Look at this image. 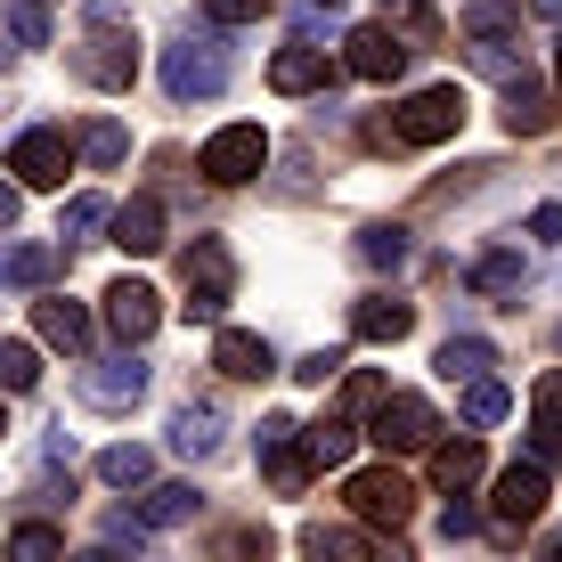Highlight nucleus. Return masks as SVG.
Wrapping results in <instances>:
<instances>
[{
  "instance_id": "3",
  "label": "nucleus",
  "mask_w": 562,
  "mask_h": 562,
  "mask_svg": "<svg viewBox=\"0 0 562 562\" xmlns=\"http://www.w3.org/2000/svg\"><path fill=\"white\" fill-rule=\"evenodd\" d=\"M180 278H188L180 318H188V326H221L228 294H237V254H228V237H196V245L180 254Z\"/></svg>"
},
{
  "instance_id": "34",
  "label": "nucleus",
  "mask_w": 562,
  "mask_h": 562,
  "mask_svg": "<svg viewBox=\"0 0 562 562\" xmlns=\"http://www.w3.org/2000/svg\"><path fill=\"white\" fill-rule=\"evenodd\" d=\"M9 554H16V562H49V554H66V530H49V521H16V530H9Z\"/></svg>"
},
{
  "instance_id": "24",
  "label": "nucleus",
  "mask_w": 562,
  "mask_h": 562,
  "mask_svg": "<svg viewBox=\"0 0 562 562\" xmlns=\"http://www.w3.org/2000/svg\"><path fill=\"white\" fill-rule=\"evenodd\" d=\"M432 481L440 490H473L481 481V440L464 432V440H432Z\"/></svg>"
},
{
  "instance_id": "1",
  "label": "nucleus",
  "mask_w": 562,
  "mask_h": 562,
  "mask_svg": "<svg viewBox=\"0 0 562 562\" xmlns=\"http://www.w3.org/2000/svg\"><path fill=\"white\" fill-rule=\"evenodd\" d=\"M74 74L99 90L139 82V33L123 25V9H82V42H74Z\"/></svg>"
},
{
  "instance_id": "13",
  "label": "nucleus",
  "mask_w": 562,
  "mask_h": 562,
  "mask_svg": "<svg viewBox=\"0 0 562 562\" xmlns=\"http://www.w3.org/2000/svg\"><path fill=\"white\" fill-rule=\"evenodd\" d=\"M106 326L123 342H147L155 326H164V302H155V285H139V278H114L106 285Z\"/></svg>"
},
{
  "instance_id": "37",
  "label": "nucleus",
  "mask_w": 562,
  "mask_h": 562,
  "mask_svg": "<svg viewBox=\"0 0 562 562\" xmlns=\"http://www.w3.org/2000/svg\"><path fill=\"white\" fill-rule=\"evenodd\" d=\"M269 9H278V0H204V16H212V25H261Z\"/></svg>"
},
{
  "instance_id": "18",
  "label": "nucleus",
  "mask_w": 562,
  "mask_h": 562,
  "mask_svg": "<svg viewBox=\"0 0 562 562\" xmlns=\"http://www.w3.org/2000/svg\"><path fill=\"white\" fill-rule=\"evenodd\" d=\"M416 326V302H400V294H367L351 302V342H400Z\"/></svg>"
},
{
  "instance_id": "38",
  "label": "nucleus",
  "mask_w": 562,
  "mask_h": 562,
  "mask_svg": "<svg viewBox=\"0 0 562 562\" xmlns=\"http://www.w3.org/2000/svg\"><path fill=\"white\" fill-rule=\"evenodd\" d=\"M123 547H131V554L147 547V521H139V514H106V554H123Z\"/></svg>"
},
{
  "instance_id": "30",
  "label": "nucleus",
  "mask_w": 562,
  "mask_h": 562,
  "mask_svg": "<svg viewBox=\"0 0 562 562\" xmlns=\"http://www.w3.org/2000/svg\"><path fill=\"white\" fill-rule=\"evenodd\" d=\"M359 261L367 269H400V261H408V228H400V221H367L359 228Z\"/></svg>"
},
{
  "instance_id": "7",
  "label": "nucleus",
  "mask_w": 562,
  "mask_h": 562,
  "mask_svg": "<svg viewBox=\"0 0 562 562\" xmlns=\"http://www.w3.org/2000/svg\"><path fill=\"white\" fill-rule=\"evenodd\" d=\"M342 506H351L367 530H400V521L416 514V481L400 473V464H359V473L342 481Z\"/></svg>"
},
{
  "instance_id": "33",
  "label": "nucleus",
  "mask_w": 562,
  "mask_h": 562,
  "mask_svg": "<svg viewBox=\"0 0 562 562\" xmlns=\"http://www.w3.org/2000/svg\"><path fill=\"white\" fill-rule=\"evenodd\" d=\"M521 25V0H473V9H464V33H473V42H497V33H514Z\"/></svg>"
},
{
  "instance_id": "20",
  "label": "nucleus",
  "mask_w": 562,
  "mask_h": 562,
  "mask_svg": "<svg viewBox=\"0 0 562 562\" xmlns=\"http://www.w3.org/2000/svg\"><path fill=\"white\" fill-rule=\"evenodd\" d=\"M221 432H228V424H221V408H212V400L171 408V449H180V457H212V449H221Z\"/></svg>"
},
{
  "instance_id": "4",
  "label": "nucleus",
  "mask_w": 562,
  "mask_h": 562,
  "mask_svg": "<svg viewBox=\"0 0 562 562\" xmlns=\"http://www.w3.org/2000/svg\"><path fill=\"white\" fill-rule=\"evenodd\" d=\"M457 131H464V90L432 82V90H416V99H400L375 139L383 147H440V139H457Z\"/></svg>"
},
{
  "instance_id": "27",
  "label": "nucleus",
  "mask_w": 562,
  "mask_h": 562,
  "mask_svg": "<svg viewBox=\"0 0 562 562\" xmlns=\"http://www.w3.org/2000/svg\"><path fill=\"white\" fill-rule=\"evenodd\" d=\"M440 375H449V383H473V375H490V367H497V351H490V342H481V335H449V342H440Z\"/></svg>"
},
{
  "instance_id": "47",
  "label": "nucleus",
  "mask_w": 562,
  "mask_h": 562,
  "mask_svg": "<svg viewBox=\"0 0 562 562\" xmlns=\"http://www.w3.org/2000/svg\"><path fill=\"white\" fill-rule=\"evenodd\" d=\"M554 90H562V42H554Z\"/></svg>"
},
{
  "instance_id": "44",
  "label": "nucleus",
  "mask_w": 562,
  "mask_h": 562,
  "mask_svg": "<svg viewBox=\"0 0 562 562\" xmlns=\"http://www.w3.org/2000/svg\"><path fill=\"white\" fill-rule=\"evenodd\" d=\"M530 237H547V245H562V204H538V212H530Z\"/></svg>"
},
{
  "instance_id": "25",
  "label": "nucleus",
  "mask_w": 562,
  "mask_h": 562,
  "mask_svg": "<svg viewBox=\"0 0 562 562\" xmlns=\"http://www.w3.org/2000/svg\"><path fill=\"white\" fill-rule=\"evenodd\" d=\"M57 261H66V245H9V254H0V278L9 285H49Z\"/></svg>"
},
{
  "instance_id": "40",
  "label": "nucleus",
  "mask_w": 562,
  "mask_h": 562,
  "mask_svg": "<svg viewBox=\"0 0 562 562\" xmlns=\"http://www.w3.org/2000/svg\"><path fill=\"white\" fill-rule=\"evenodd\" d=\"M335 375H342V351H310V359L294 367V383H310V392H326Z\"/></svg>"
},
{
  "instance_id": "49",
  "label": "nucleus",
  "mask_w": 562,
  "mask_h": 562,
  "mask_svg": "<svg viewBox=\"0 0 562 562\" xmlns=\"http://www.w3.org/2000/svg\"><path fill=\"white\" fill-rule=\"evenodd\" d=\"M318 9H351V0H318Z\"/></svg>"
},
{
  "instance_id": "41",
  "label": "nucleus",
  "mask_w": 562,
  "mask_h": 562,
  "mask_svg": "<svg viewBox=\"0 0 562 562\" xmlns=\"http://www.w3.org/2000/svg\"><path fill=\"white\" fill-rule=\"evenodd\" d=\"M440 538H473V506H464V490H449V506H440Z\"/></svg>"
},
{
  "instance_id": "36",
  "label": "nucleus",
  "mask_w": 562,
  "mask_h": 562,
  "mask_svg": "<svg viewBox=\"0 0 562 562\" xmlns=\"http://www.w3.org/2000/svg\"><path fill=\"white\" fill-rule=\"evenodd\" d=\"M9 33H16L25 49H42V42H49V0H9Z\"/></svg>"
},
{
  "instance_id": "12",
  "label": "nucleus",
  "mask_w": 562,
  "mask_h": 562,
  "mask_svg": "<svg viewBox=\"0 0 562 562\" xmlns=\"http://www.w3.org/2000/svg\"><path fill=\"white\" fill-rule=\"evenodd\" d=\"M400 66H408V49H400L383 25L342 33V74H359V82H400Z\"/></svg>"
},
{
  "instance_id": "15",
  "label": "nucleus",
  "mask_w": 562,
  "mask_h": 562,
  "mask_svg": "<svg viewBox=\"0 0 562 562\" xmlns=\"http://www.w3.org/2000/svg\"><path fill=\"white\" fill-rule=\"evenodd\" d=\"M212 367H221L228 383H261V375H278V351H269L261 335H245V326H221V335H212Z\"/></svg>"
},
{
  "instance_id": "35",
  "label": "nucleus",
  "mask_w": 562,
  "mask_h": 562,
  "mask_svg": "<svg viewBox=\"0 0 562 562\" xmlns=\"http://www.w3.org/2000/svg\"><path fill=\"white\" fill-rule=\"evenodd\" d=\"M473 285H481V294H521V254H481Z\"/></svg>"
},
{
  "instance_id": "43",
  "label": "nucleus",
  "mask_w": 562,
  "mask_h": 562,
  "mask_svg": "<svg viewBox=\"0 0 562 562\" xmlns=\"http://www.w3.org/2000/svg\"><path fill=\"white\" fill-rule=\"evenodd\" d=\"M530 457H538V464H554V457H562V424H547V416L530 424Z\"/></svg>"
},
{
  "instance_id": "11",
  "label": "nucleus",
  "mask_w": 562,
  "mask_h": 562,
  "mask_svg": "<svg viewBox=\"0 0 562 562\" xmlns=\"http://www.w3.org/2000/svg\"><path fill=\"white\" fill-rule=\"evenodd\" d=\"M269 90H285V99H310V90H335V66H326V42H285L269 57Z\"/></svg>"
},
{
  "instance_id": "28",
  "label": "nucleus",
  "mask_w": 562,
  "mask_h": 562,
  "mask_svg": "<svg viewBox=\"0 0 562 562\" xmlns=\"http://www.w3.org/2000/svg\"><path fill=\"white\" fill-rule=\"evenodd\" d=\"M74 155H82V164H99V171H114V164L131 155V131L99 114V123H82V131H74Z\"/></svg>"
},
{
  "instance_id": "6",
  "label": "nucleus",
  "mask_w": 562,
  "mask_h": 562,
  "mask_svg": "<svg viewBox=\"0 0 562 562\" xmlns=\"http://www.w3.org/2000/svg\"><path fill=\"white\" fill-rule=\"evenodd\" d=\"M74 392H82V408H99V416H131V408L147 400V359H139V342H123L114 359H82Z\"/></svg>"
},
{
  "instance_id": "22",
  "label": "nucleus",
  "mask_w": 562,
  "mask_h": 562,
  "mask_svg": "<svg viewBox=\"0 0 562 562\" xmlns=\"http://www.w3.org/2000/svg\"><path fill=\"white\" fill-rule=\"evenodd\" d=\"M302 554H342V562H359V554H392L400 562V538H359V530H326V521H310L302 530Z\"/></svg>"
},
{
  "instance_id": "26",
  "label": "nucleus",
  "mask_w": 562,
  "mask_h": 562,
  "mask_svg": "<svg viewBox=\"0 0 562 562\" xmlns=\"http://www.w3.org/2000/svg\"><path fill=\"white\" fill-rule=\"evenodd\" d=\"M99 481H106V490H147V481H155V457L139 449V440H114V449L99 457Z\"/></svg>"
},
{
  "instance_id": "48",
  "label": "nucleus",
  "mask_w": 562,
  "mask_h": 562,
  "mask_svg": "<svg viewBox=\"0 0 562 562\" xmlns=\"http://www.w3.org/2000/svg\"><path fill=\"white\" fill-rule=\"evenodd\" d=\"M547 554H554V562H562V538H547Z\"/></svg>"
},
{
  "instance_id": "50",
  "label": "nucleus",
  "mask_w": 562,
  "mask_h": 562,
  "mask_svg": "<svg viewBox=\"0 0 562 562\" xmlns=\"http://www.w3.org/2000/svg\"><path fill=\"white\" fill-rule=\"evenodd\" d=\"M0 432H9V416H0Z\"/></svg>"
},
{
  "instance_id": "45",
  "label": "nucleus",
  "mask_w": 562,
  "mask_h": 562,
  "mask_svg": "<svg viewBox=\"0 0 562 562\" xmlns=\"http://www.w3.org/2000/svg\"><path fill=\"white\" fill-rule=\"evenodd\" d=\"M0 228H16V180H0Z\"/></svg>"
},
{
  "instance_id": "17",
  "label": "nucleus",
  "mask_w": 562,
  "mask_h": 562,
  "mask_svg": "<svg viewBox=\"0 0 562 562\" xmlns=\"http://www.w3.org/2000/svg\"><path fill=\"white\" fill-rule=\"evenodd\" d=\"M375 25L392 33V42L408 49V57H416V49H440V9H432V0H383Z\"/></svg>"
},
{
  "instance_id": "46",
  "label": "nucleus",
  "mask_w": 562,
  "mask_h": 562,
  "mask_svg": "<svg viewBox=\"0 0 562 562\" xmlns=\"http://www.w3.org/2000/svg\"><path fill=\"white\" fill-rule=\"evenodd\" d=\"M530 16H547V25H562V0H530Z\"/></svg>"
},
{
  "instance_id": "10",
  "label": "nucleus",
  "mask_w": 562,
  "mask_h": 562,
  "mask_svg": "<svg viewBox=\"0 0 562 562\" xmlns=\"http://www.w3.org/2000/svg\"><path fill=\"white\" fill-rule=\"evenodd\" d=\"M490 514H497V530H530L538 514H547V464L538 457H521L497 473V497H490Z\"/></svg>"
},
{
  "instance_id": "16",
  "label": "nucleus",
  "mask_w": 562,
  "mask_h": 562,
  "mask_svg": "<svg viewBox=\"0 0 562 562\" xmlns=\"http://www.w3.org/2000/svg\"><path fill=\"white\" fill-rule=\"evenodd\" d=\"M506 131L514 139H538V131H554V90L538 82V74H506Z\"/></svg>"
},
{
  "instance_id": "29",
  "label": "nucleus",
  "mask_w": 562,
  "mask_h": 562,
  "mask_svg": "<svg viewBox=\"0 0 562 562\" xmlns=\"http://www.w3.org/2000/svg\"><path fill=\"white\" fill-rule=\"evenodd\" d=\"M106 221H114L106 196H66V212H57V245H90Z\"/></svg>"
},
{
  "instance_id": "19",
  "label": "nucleus",
  "mask_w": 562,
  "mask_h": 562,
  "mask_svg": "<svg viewBox=\"0 0 562 562\" xmlns=\"http://www.w3.org/2000/svg\"><path fill=\"white\" fill-rule=\"evenodd\" d=\"M106 228H114V245H123V254H164V204H155V196H131Z\"/></svg>"
},
{
  "instance_id": "21",
  "label": "nucleus",
  "mask_w": 562,
  "mask_h": 562,
  "mask_svg": "<svg viewBox=\"0 0 562 562\" xmlns=\"http://www.w3.org/2000/svg\"><path fill=\"white\" fill-rule=\"evenodd\" d=\"M302 449H310L318 473H335V464H351V449H359V424L351 416H318V424H302Z\"/></svg>"
},
{
  "instance_id": "32",
  "label": "nucleus",
  "mask_w": 562,
  "mask_h": 562,
  "mask_svg": "<svg viewBox=\"0 0 562 562\" xmlns=\"http://www.w3.org/2000/svg\"><path fill=\"white\" fill-rule=\"evenodd\" d=\"M506 408H514V392L497 375H473L464 383V424H506Z\"/></svg>"
},
{
  "instance_id": "23",
  "label": "nucleus",
  "mask_w": 562,
  "mask_h": 562,
  "mask_svg": "<svg viewBox=\"0 0 562 562\" xmlns=\"http://www.w3.org/2000/svg\"><path fill=\"white\" fill-rule=\"evenodd\" d=\"M196 506H204V497L188 490V481H155V490L139 497V521H147V530H180V521H196Z\"/></svg>"
},
{
  "instance_id": "31",
  "label": "nucleus",
  "mask_w": 562,
  "mask_h": 562,
  "mask_svg": "<svg viewBox=\"0 0 562 562\" xmlns=\"http://www.w3.org/2000/svg\"><path fill=\"white\" fill-rule=\"evenodd\" d=\"M33 383H42V351L16 342V335H0V392H33Z\"/></svg>"
},
{
  "instance_id": "8",
  "label": "nucleus",
  "mask_w": 562,
  "mask_h": 562,
  "mask_svg": "<svg viewBox=\"0 0 562 562\" xmlns=\"http://www.w3.org/2000/svg\"><path fill=\"white\" fill-rule=\"evenodd\" d=\"M261 164H269V131L261 123H221L204 139V155H196V171L212 188H245V180H261Z\"/></svg>"
},
{
  "instance_id": "14",
  "label": "nucleus",
  "mask_w": 562,
  "mask_h": 562,
  "mask_svg": "<svg viewBox=\"0 0 562 562\" xmlns=\"http://www.w3.org/2000/svg\"><path fill=\"white\" fill-rule=\"evenodd\" d=\"M33 335H42L49 351L82 359V351H90V310H82V302H66V294H42V302H33Z\"/></svg>"
},
{
  "instance_id": "39",
  "label": "nucleus",
  "mask_w": 562,
  "mask_h": 562,
  "mask_svg": "<svg viewBox=\"0 0 562 562\" xmlns=\"http://www.w3.org/2000/svg\"><path fill=\"white\" fill-rule=\"evenodd\" d=\"M383 392H392V383H383V375H367V367H359V375L342 383V408H351V416H367V408H375Z\"/></svg>"
},
{
  "instance_id": "9",
  "label": "nucleus",
  "mask_w": 562,
  "mask_h": 562,
  "mask_svg": "<svg viewBox=\"0 0 562 562\" xmlns=\"http://www.w3.org/2000/svg\"><path fill=\"white\" fill-rule=\"evenodd\" d=\"M9 171H16V188H66V171H74V139H66L57 123L16 131V139H9Z\"/></svg>"
},
{
  "instance_id": "5",
  "label": "nucleus",
  "mask_w": 562,
  "mask_h": 562,
  "mask_svg": "<svg viewBox=\"0 0 562 562\" xmlns=\"http://www.w3.org/2000/svg\"><path fill=\"white\" fill-rule=\"evenodd\" d=\"M367 440H375L383 457H424L440 440V408L424 392H383L375 408H367Z\"/></svg>"
},
{
  "instance_id": "2",
  "label": "nucleus",
  "mask_w": 562,
  "mask_h": 562,
  "mask_svg": "<svg viewBox=\"0 0 562 562\" xmlns=\"http://www.w3.org/2000/svg\"><path fill=\"white\" fill-rule=\"evenodd\" d=\"M221 33H228V25H204V33L188 25L180 42L164 49V90H171L180 106H188V99H221V82H228V42H221Z\"/></svg>"
},
{
  "instance_id": "42",
  "label": "nucleus",
  "mask_w": 562,
  "mask_h": 562,
  "mask_svg": "<svg viewBox=\"0 0 562 562\" xmlns=\"http://www.w3.org/2000/svg\"><path fill=\"white\" fill-rule=\"evenodd\" d=\"M530 408H538V416H547V424H562V367H554V375H538V392H530Z\"/></svg>"
}]
</instances>
